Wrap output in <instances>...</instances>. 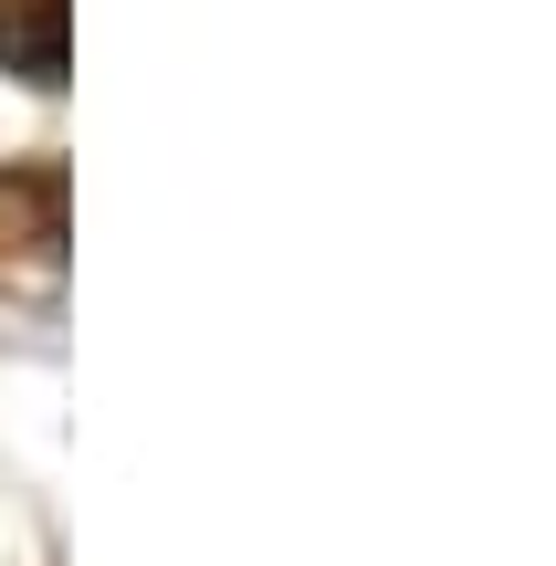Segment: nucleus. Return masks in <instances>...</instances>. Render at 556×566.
Segmentation results:
<instances>
[{"mask_svg":"<svg viewBox=\"0 0 556 566\" xmlns=\"http://www.w3.org/2000/svg\"><path fill=\"white\" fill-rule=\"evenodd\" d=\"M63 63H74V0H0V74L53 95Z\"/></svg>","mask_w":556,"mask_h":566,"instance_id":"nucleus-1","label":"nucleus"},{"mask_svg":"<svg viewBox=\"0 0 556 566\" xmlns=\"http://www.w3.org/2000/svg\"><path fill=\"white\" fill-rule=\"evenodd\" d=\"M0 242H11L21 263H53V252H63V168L53 158L0 179Z\"/></svg>","mask_w":556,"mask_h":566,"instance_id":"nucleus-2","label":"nucleus"}]
</instances>
